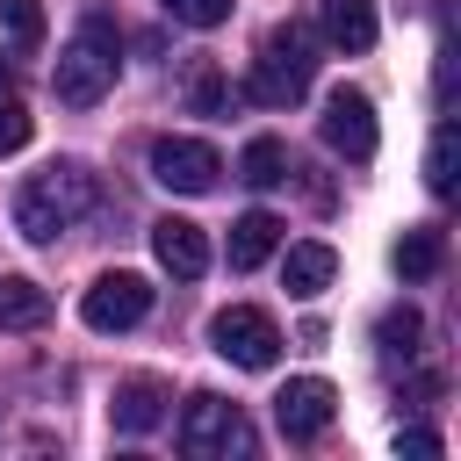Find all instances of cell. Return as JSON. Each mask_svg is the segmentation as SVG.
<instances>
[{"label":"cell","instance_id":"cell-11","mask_svg":"<svg viewBox=\"0 0 461 461\" xmlns=\"http://www.w3.org/2000/svg\"><path fill=\"white\" fill-rule=\"evenodd\" d=\"M166 382L158 375H130V382H115V403H108V418H115V432H158L166 425Z\"/></svg>","mask_w":461,"mask_h":461},{"label":"cell","instance_id":"cell-12","mask_svg":"<svg viewBox=\"0 0 461 461\" xmlns=\"http://www.w3.org/2000/svg\"><path fill=\"white\" fill-rule=\"evenodd\" d=\"M317 22H324V36H331L346 58L375 50V36H382V22H375V0H317Z\"/></svg>","mask_w":461,"mask_h":461},{"label":"cell","instance_id":"cell-18","mask_svg":"<svg viewBox=\"0 0 461 461\" xmlns=\"http://www.w3.org/2000/svg\"><path fill=\"white\" fill-rule=\"evenodd\" d=\"M238 180H245V187H281V180H288V144H281V137H252V144L238 151Z\"/></svg>","mask_w":461,"mask_h":461},{"label":"cell","instance_id":"cell-21","mask_svg":"<svg viewBox=\"0 0 461 461\" xmlns=\"http://www.w3.org/2000/svg\"><path fill=\"white\" fill-rule=\"evenodd\" d=\"M425 187H432V194H454V130H447V122L432 130V151H425Z\"/></svg>","mask_w":461,"mask_h":461},{"label":"cell","instance_id":"cell-2","mask_svg":"<svg viewBox=\"0 0 461 461\" xmlns=\"http://www.w3.org/2000/svg\"><path fill=\"white\" fill-rule=\"evenodd\" d=\"M115 72H122V36H115V22H108V14H86V22H79V36L58 50L50 86H58V101H65V108H94V101H108Z\"/></svg>","mask_w":461,"mask_h":461},{"label":"cell","instance_id":"cell-25","mask_svg":"<svg viewBox=\"0 0 461 461\" xmlns=\"http://www.w3.org/2000/svg\"><path fill=\"white\" fill-rule=\"evenodd\" d=\"M0 94H14V72H7V65H0Z\"/></svg>","mask_w":461,"mask_h":461},{"label":"cell","instance_id":"cell-13","mask_svg":"<svg viewBox=\"0 0 461 461\" xmlns=\"http://www.w3.org/2000/svg\"><path fill=\"white\" fill-rule=\"evenodd\" d=\"M274 245H281V216L252 209V216L230 223V267H238V274H252L259 259H274Z\"/></svg>","mask_w":461,"mask_h":461},{"label":"cell","instance_id":"cell-19","mask_svg":"<svg viewBox=\"0 0 461 461\" xmlns=\"http://www.w3.org/2000/svg\"><path fill=\"white\" fill-rule=\"evenodd\" d=\"M418 339H425V317H418L411 303H396V310H382V317H375V346H382V353L411 360V353H418Z\"/></svg>","mask_w":461,"mask_h":461},{"label":"cell","instance_id":"cell-1","mask_svg":"<svg viewBox=\"0 0 461 461\" xmlns=\"http://www.w3.org/2000/svg\"><path fill=\"white\" fill-rule=\"evenodd\" d=\"M94 209V173L86 166H43V173H29L22 187H14V230L29 238V245H50L58 230H72L79 216Z\"/></svg>","mask_w":461,"mask_h":461},{"label":"cell","instance_id":"cell-22","mask_svg":"<svg viewBox=\"0 0 461 461\" xmlns=\"http://www.w3.org/2000/svg\"><path fill=\"white\" fill-rule=\"evenodd\" d=\"M158 7H166L173 22H187V29H223L238 0H158Z\"/></svg>","mask_w":461,"mask_h":461},{"label":"cell","instance_id":"cell-9","mask_svg":"<svg viewBox=\"0 0 461 461\" xmlns=\"http://www.w3.org/2000/svg\"><path fill=\"white\" fill-rule=\"evenodd\" d=\"M331 411H339V389H331L324 375H295V382H281V396H274V425H281L288 439H317V432L331 425Z\"/></svg>","mask_w":461,"mask_h":461},{"label":"cell","instance_id":"cell-6","mask_svg":"<svg viewBox=\"0 0 461 461\" xmlns=\"http://www.w3.org/2000/svg\"><path fill=\"white\" fill-rule=\"evenodd\" d=\"M317 130H324V144H331V151H346L353 166H367V158H375V144H382V130H375V101H367L360 86H331V94H324Z\"/></svg>","mask_w":461,"mask_h":461},{"label":"cell","instance_id":"cell-23","mask_svg":"<svg viewBox=\"0 0 461 461\" xmlns=\"http://www.w3.org/2000/svg\"><path fill=\"white\" fill-rule=\"evenodd\" d=\"M29 130H36V122H29V108H22V94H0V158H7V151H22V144H29Z\"/></svg>","mask_w":461,"mask_h":461},{"label":"cell","instance_id":"cell-15","mask_svg":"<svg viewBox=\"0 0 461 461\" xmlns=\"http://www.w3.org/2000/svg\"><path fill=\"white\" fill-rule=\"evenodd\" d=\"M180 101H187L194 115H223V108H230V79H223V65H216V58H187V72H180Z\"/></svg>","mask_w":461,"mask_h":461},{"label":"cell","instance_id":"cell-4","mask_svg":"<svg viewBox=\"0 0 461 461\" xmlns=\"http://www.w3.org/2000/svg\"><path fill=\"white\" fill-rule=\"evenodd\" d=\"M209 346L230 360V367H274L281 360V324L267 317V310H252V303H230V310H216L209 317Z\"/></svg>","mask_w":461,"mask_h":461},{"label":"cell","instance_id":"cell-20","mask_svg":"<svg viewBox=\"0 0 461 461\" xmlns=\"http://www.w3.org/2000/svg\"><path fill=\"white\" fill-rule=\"evenodd\" d=\"M0 29L14 50H36L43 43V0H0Z\"/></svg>","mask_w":461,"mask_h":461},{"label":"cell","instance_id":"cell-3","mask_svg":"<svg viewBox=\"0 0 461 461\" xmlns=\"http://www.w3.org/2000/svg\"><path fill=\"white\" fill-rule=\"evenodd\" d=\"M310 72H317V29L310 22H274L267 43H259V58H252L245 94L267 101V108H295L310 94Z\"/></svg>","mask_w":461,"mask_h":461},{"label":"cell","instance_id":"cell-5","mask_svg":"<svg viewBox=\"0 0 461 461\" xmlns=\"http://www.w3.org/2000/svg\"><path fill=\"white\" fill-rule=\"evenodd\" d=\"M180 454H194V461H209V454H252V425H245V411L238 403H223V396H187V411H180Z\"/></svg>","mask_w":461,"mask_h":461},{"label":"cell","instance_id":"cell-17","mask_svg":"<svg viewBox=\"0 0 461 461\" xmlns=\"http://www.w3.org/2000/svg\"><path fill=\"white\" fill-rule=\"evenodd\" d=\"M43 317H50V295L36 281H22V274H0V331H29Z\"/></svg>","mask_w":461,"mask_h":461},{"label":"cell","instance_id":"cell-10","mask_svg":"<svg viewBox=\"0 0 461 461\" xmlns=\"http://www.w3.org/2000/svg\"><path fill=\"white\" fill-rule=\"evenodd\" d=\"M151 252H158V267H166L173 281H202V274H209V238H202V223H187V216H158V223H151Z\"/></svg>","mask_w":461,"mask_h":461},{"label":"cell","instance_id":"cell-7","mask_svg":"<svg viewBox=\"0 0 461 461\" xmlns=\"http://www.w3.org/2000/svg\"><path fill=\"white\" fill-rule=\"evenodd\" d=\"M79 317H86L94 331H130V324L151 317V281L130 274V267H115V274H101V281L79 295Z\"/></svg>","mask_w":461,"mask_h":461},{"label":"cell","instance_id":"cell-24","mask_svg":"<svg viewBox=\"0 0 461 461\" xmlns=\"http://www.w3.org/2000/svg\"><path fill=\"white\" fill-rule=\"evenodd\" d=\"M396 447H403V454H439V432H425V425H403V432H396Z\"/></svg>","mask_w":461,"mask_h":461},{"label":"cell","instance_id":"cell-16","mask_svg":"<svg viewBox=\"0 0 461 461\" xmlns=\"http://www.w3.org/2000/svg\"><path fill=\"white\" fill-rule=\"evenodd\" d=\"M439 267H447V230H439V223L403 230V245H396V274H403V281H432Z\"/></svg>","mask_w":461,"mask_h":461},{"label":"cell","instance_id":"cell-14","mask_svg":"<svg viewBox=\"0 0 461 461\" xmlns=\"http://www.w3.org/2000/svg\"><path fill=\"white\" fill-rule=\"evenodd\" d=\"M331 274H339V252H331L324 238H310V245H288V259H281V281H288V295H317Z\"/></svg>","mask_w":461,"mask_h":461},{"label":"cell","instance_id":"cell-8","mask_svg":"<svg viewBox=\"0 0 461 461\" xmlns=\"http://www.w3.org/2000/svg\"><path fill=\"white\" fill-rule=\"evenodd\" d=\"M216 173H223V158H216V144H202V137H158V144H151V180L173 187V194H209Z\"/></svg>","mask_w":461,"mask_h":461}]
</instances>
